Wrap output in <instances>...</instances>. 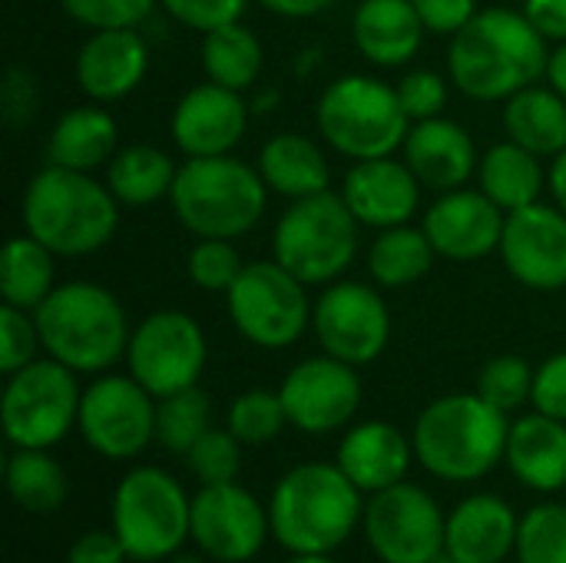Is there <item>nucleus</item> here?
Here are the masks:
<instances>
[{"mask_svg": "<svg viewBox=\"0 0 566 563\" xmlns=\"http://www.w3.org/2000/svg\"><path fill=\"white\" fill-rule=\"evenodd\" d=\"M551 40L524 10L484 7L448 43V76L454 90L478 103H507L544 80Z\"/></svg>", "mask_w": 566, "mask_h": 563, "instance_id": "f257e3e1", "label": "nucleus"}, {"mask_svg": "<svg viewBox=\"0 0 566 563\" xmlns=\"http://www.w3.org/2000/svg\"><path fill=\"white\" fill-rule=\"evenodd\" d=\"M23 232L60 259H83L109 246L119 229V202L93 173L46 163L20 196Z\"/></svg>", "mask_w": 566, "mask_h": 563, "instance_id": "f03ea898", "label": "nucleus"}, {"mask_svg": "<svg viewBox=\"0 0 566 563\" xmlns=\"http://www.w3.org/2000/svg\"><path fill=\"white\" fill-rule=\"evenodd\" d=\"M43 352L76 375H99L126 358L129 319L116 292L99 282H63L33 312Z\"/></svg>", "mask_w": 566, "mask_h": 563, "instance_id": "7ed1b4c3", "label": "nucleus"}, {"mask_svg": "<svg viewBox=\"0 0 566 563\" xmlns=\"http://www.w3.org/2000/svg\"><path fill=\"white\" fill-rule=\"evenodd\" d=\"M269 521L285 551L332 554L352 538L358 521H365L361 491L338 465L308 461L275 484Z\"/></svg>", "mask_w": 566, "mask_h": 563, "instance_id": "20e7f679", "label": "nucleus"}, {"mask_svg": "<svg viewBox=\"0 0 566 563\" xmlns=\"http://www.w3.org/2000/svg\"><path fill=\"white\" fill-rule=\"evenodd\" d=\"M511 421L478 392L444 395L431 402L415 421V458L428 475L454 484L491 475L507 455Z\"/></svg>", "mask_w": 566, "mask_h": 563, "instance_id": "39448f33", "label": "nucleus"}, {"mask_svg": "<svg viewBox=\"0 0 566 563\" xmlns=\"http://www.w3.org/2000/svg\"><path fill=\"white\" fill-rule=\"evenodd\" d=\"M169 206L176 222L196 239H242L249 236L265 209L269 186L259 166L239 156H199L179 163Z\"/></svg>", "mask_w": 566, "mask_h": 563, "instance_id": "423d86ee", "label": "nucleus"}, {"mask_svg": "<svg viewBox=\"0 0 566 563\" xmlns=\"http://www.w3.org/2000/svg\"><path fill=\"white\" fill-rule=\"evenodd\" d=\"M315 126L335 153L361 163L401 153L411 119L391 83L371 73H345L322 90Z\"/></svg>", "mask_w": 566, "mask_h": 563, "instance_id": "0eeeda50", "label": "nucleus"}, {"mask_svg": "<svg viewBox=\"0 0 566 563\" xmlns=\"http://www.w3.org/2000/svg\"><path fill=\"white\" fill-rule=\"evenodd\" d=\"M358 229L361 222L335 189L295 199L272 229V259L305 285H332L358 256Z\"/></svg>", "mask_w": 566, "mask_h": 563, "instance_id": "6e6552de", "label": "nucleus"}, {"mask_svg": "<svg viewBox=\"0 0 566 563\" xmlns=\"http://www.w3.org/2000/svg\"><path fill=\"white\" fill-rule=\"evenodd\" d=\"M113 531L133 561H166L192 538V501L172 475L133 468L113 494Z\"/></svg>", "mask_w": 566, "mask_h": 563, "instance_id": "1a4fd4ad", "label": "nucleus"}, {"mask_svg": "<svg viewBox=\"0 0 566 563\" xmlns=\"http://www.w3.org/2000/svg\"><path fill=\"white\" fill-rule=\"evenodd\" d=\"M308 285L295 279L275 259L245 262L239 279L226 292V312L232 329L255 348L282 352L312 329Z\"/></svg>", "mask_w": 566, "mask_h": 563, "instance_id": "9d476101", "label": "nucleus"}, {"mask_svg": "<svg viewBox=\"0 0 566 563\" xmlns=\"http://www.w3.org/2000/svg\"><path fill=\"white\" fill-rule=\"evenodd\" d=\"M80 382L76 372L56 358H36L7 375L3 385V435L13 448H53L80 421Z\"/></svg>", "mask_w": 566, "mask_h": 563, "instance_id": "9b49d317", "label": "nucleus"}, {"mask_svg": "<svg viewBox=\"0 0 566 563\" xmlns=\"http://www.w3.org/2000/svg\"><path fill=\"white\" fill-rule=\"evenodd\" d=\"M206 358H209V345L202 325L179 309L149 312L143 322H136L126 348L129 375L153 398H166L199 385L206 372Z\"/></svg>", "mask_w": 566, "mask_h": 563, "instance_id": "f8f14e48", "label": "nucleus"}, {"mask_svg": "<svg viewBox=\"0 0 566 563\" xmlns=\"http://www.w3.org/2000/svg\"><path fill=\"white\" fill-rule=\"evenodd\" d=\"M312 332L325 355L355 368L371 365L391 342V312L381 292L358 279L322 285L312 309Z\"/></svg>", "mask_w": 566, "mask_h": 563, "instance_id": "ddd939ff", "label": "nucleus"}, {"mask_svg": "<svg viewBox=\"0 0 566 563\" xmlns=\"http://www.w3.org/2000/svg\"><path fill=\"white\" fill-rule=\"evenodd\" d=\"M76 428L96 455L136 458L156 441V398L133 375H99L83 388Z\"/></svg>", "mask_w": 566, "mask_h": 563, "instance_id": "4468645a", "label": "nucleus"}, {"mask_svg": "<svg viewBox=\"0 0 566 563\" xmlns=\"http://www.w3.org/2000/svg\"><path fill=\"white\" fill-rule=\"evenodd\" d=\"M365 534L385 563H431L444 554L448 518L418 484H391L371 494L365 508Z\"/></svg>", "mask_w": 566, "mask_h": 563, "instance_id": "2eb2a0df", "label": "nucleus"}, {"mask_svg": "<svg viewBox=\"0 0 566 563\" xmlns=\"http://www.w3.org/2000/svg\"><path fill=\"white\" fill-rule=\"evenodd\" d=\"M279 398L292 428L305 435H332L358 415L361 378L355 365L332 355H315L298 362L282 378Z\"/></svg>", "mask_w": 566, "mask_h": 563, "instance_id": "dca6fc26", "label": "nucleus"}, {"mask_svg": "<svg viewBox=\"0 0 566 563\" xmlns=\"http://www.w3.org/2000/svg\"><path fill=\"white\" fill-rule=\"evenodd\" d=\"M272 521L252 491L232 484H202L192 498V541L206 557L219 563L252 561Z\"/></svg>", "mask_w": 566, "mask_h": 563, "instance_id": "f3484780", "label": "nucleus"}, {"mask_svg": "<svg viewBox=\"0 0 566 563\" xmlns=\"http://www.w3.org/2000/svg\"><path fill=\"white\" fill-rule=\"evenodd\" d=\"M497 252L524 289L560 292L566 289V212L544 199L507 212Z\"/></svg>", "mask_w": 566, "mask_h": 563, "instance_id": "a211bd4d", "label": "nucleus"}, {"mask_svg": "<svg viewBox=\"0 0 566 563\" xmlns=\"http://www.w3.org/2000/svg\"><path fill=\"white\" fill-rule=\"evenodd\" d=\"M252 119V106L239 90L212 80L189 86L169 116V136L186 159L229 156L242 143Z\"/></svg>", "mask_w": 566, "mask_h": 563, "instance_id": "6ab92c4d", "label": "nucleus"}, {"mask_svg": "<svg viewBox=\"0 0 566 563\" xmlns=\"http://www.w3.org/2000/svg\"><path fill=\"white\" fill-rule=\"evenodd\" d=\"M507 212L481 189H451L424 209V232L441 259L478 262L501 249Z\"/></svg>", "mask_w": 566, "mask_h": 563, "instance_id": "aec40b11", "label": "nucleus"}, {"mask_svg": "<svg viewBox=\"0 0 566 563\" xmlns=\"http://www.w3.org/2000/svg\"><path fill=\"white\" fill-rule=\"evenodd\" d=\"M421 179L405 159H398V153L352 163L342 179V199L348 202L352 216L361 222V229L375 232L411 222L421 209Z\"/></svg>", "mask_w": 566, "mask_h": 563, "instance_id": "412c9836", "label": "nucleus"}, {"mask_svg": "<svg viewBox=\"0 0 566 563\" xmlns=\"http://www.w3.org/2000/svg\"><path fill=\"white\" fill-rule=\"evenodd\" d=\"M149 73V46L136 27L90 30L73 60L76 86L93 103L126 100Z\"/></svg>", "mask_w": 566, "mask_h": 563, "instance_id": "4be33fe9", "label": "nucleus"}, {"mask_svg": "<svg viewBox=\"0 0 566 563\" xmlns=\"http://www.w3.org/2000/svg\"><path fill=\"white\" fill-rule=\"evenodd\" d=\"M401 159L411 166L421 186L434 192H451L468 186L481 163L474 136L458 119L448 116L411 123L401 146Z\"/></svg>", "mask_w": 566, "mask_h": 563, "instance_id": "5701e85b", "label": "nucleus"}, {"mask_svg": "<svg viewBox=\"0 0 566 563\" xmlns=\"http://www.w3.org/2000/svg\"><path fill=\"white\" fill-rule=\"evenodd\" d=\"M424 20L411 0H361L352 13L355 50L381 70L408 66L424 43Z\"/></svg>", "mask_w": 566, "mask_h": 563, "instance_id": "b1692460", "label": "nucleus"}, {"mask_svg": "<svg viewBox=\"0 0 566 563\" xmlns=\"http://www.w3.org/2000/svg\"><path fill=\"white\" fill-rule=\"evenodd\" d=\"M415 458L411 438H405L388 421L355 425L338 445V468L352 478L361 494H378L398 481H405Z\"/></svg>", "mask_w": 566, "mask_h": 563, "instance_id": "393cba45", "label": "nucleus"}, {"mask_svg": "<svg viewBox=\"0 0 566 563\" xmlns=\"http://www.w3.org/2000/svg\"><path fill=\"white\" fill-rule=\"evenodd\" d=\"M521 521L507 501L494 494H474L448 518L444 551L461 563H501L517 551Z\"/></svg>", "mask_w": 566, "mask_h": 563, "instance_id": "a878e982", "label": "nucleus"}, {"mask_svg": "<svg viewBox=\"0 0 566 563\" xmlns=\"http://www.w3.org/2000/svg\"><path fill=\"white\" fill-rule=\"evenodd\" d=\"M507 468L514 478L534 491L566 488V421L551 415H524L511 425L507 435Z\"/></svg>", "mask_w": 566, "mask_h": 563, "instance_id": "bb28decb", "label": "nucleus"}, {"mask_svg": "<svg viewBox=\"0 0 566 563\" xmlns=\"http://www.w3.org/2000/svg\"><path fill=\"white\" fill-rule=\"evenodd\" d=\"M119 149V126L103 103H83L66 110L46 136V163L96 173Z\"/></svg>", "mask_w": 566, "mask_h": 563, "instance_id": "cd10ccee", "label": "nucleus"}, {"mask_svg": "<svg viewBox=\"0 0 566 563\" xmlns=\"http://www.w3.org/2000/svg\"><path fill=\"white\" fill-rule=\"evenodd\" d=\"M259 173L269 192L295 202L332 189V166L325 149L305 133H275L259 149Z\"/></svg>", "mask_w": 566, "mask_h": 563, "instance_id": "c85d7f7f", "label": "nucleus"}, {"mask_svg": "<svg viewBox=\"0 0 566 563\" xmlns=\"http://www.w3.org/2000/svg\"><path fill=\"white\" fill-rule=\"evenodd\" d=\"M478 189L494 199L504 212L541 202L547 189V173L537 153L524 149L514 139L494 143L478 163Z\"/></svg>", "mask_w": 566, "mask_h": 563, "instance_id": "c756f323", "label": "nucleus"}, {"mask_svg": "<svg viewBox=\"0 0 566 563\" xmlns=\"http://www.w3.org/2000/svg\"><path fill=\"white\" fill-rule=\"evenodd\" d=\"M504 133L541 159H554L566 149V100L547 83H534L504 103Z\"/></svg>", "mask_w": 566, "mask_h": 563, "instance_id": "7c9ffc66", "label": "nucleus"}, {"mask_svg": "<svg viewBox=\"0 0 566 563\" xmlns=\"http://www.w3.org/2000/svg\"><path fill=\"white\" fill-rule=\"evenodd\" d=\"M176 173L179 163L166 149L149 143H133L116 149L113 159L106 163V186L119 206L146 209L159 199H169Z\"/></svg>", "mask_w": 566, "mask_h": 563, "instance_id": "2f4dec72", "label": "nucleus"}, {"mask_svg": "<svg viewBox=\"0 0 566 563\" xmlns=\"http://www.w3.org/2000/svg\"><path fill=\"white\" fill-rule=\"evenodd\" d=\"M199 63H202L206 80L245 93L259 83V76L265 70V46L255 30H249L242 20H235V23L202 33Z\"/></svg>", "mask_w": 566, "mask_h": 563, "instance_id": "473e14b6", "label": "nucleus"}, {"mask_svg": "<svg viewBox=\"0 0 566 563\" xmlns=\"http://www.w3.org/2000/svg\"><path fill=\"white\" fill-rule=\"evenodd\" d=\"M56 252L33 236H10L0 259V295L3 305L36 312L56 289Z\"/></svg>", "mask_w": 566, "mask_h": 563, "instance_id": "72a5a7b5", "label": "nucleus"}, {"mask_svg": "<svg viewBox=\"0 0 566 563\" xmlns=\"http://www.w3.org/2000/svg\"><path fill=\"white\" fill-rule=\"evenodd\" d=\"M434 246L424 229L405 222L395 229H381L368 249L371 282L381 289H408L421 282L434 265Z\"/></svg>", "mask_w": 566, "mask_h": 563, "instance_id": "f704fd0d", "label": "nucleus"}, {"mask_svg": "<svg viewBox=\"0 0 566 563\" xmlns=\"http://www.w3.org/2000/svg\"><path fill=\"white\" fill-rule=\"evenodd\" d=\"M7 491L17 508L30 514H50L66 501L70 484L46 448H13L7 458Z\"/></svg>", "mask_w": 566, "mask_h": 563, "instance_id": "c9c22d12", "label": "nucleus"}, {"mask_svg": "<svg viewBox=\"0 0 566 563\" xmlns=\"http://www.w3.org/2000/svg\"><path fill=\"white\" fill-rule=\"evenodd\" d=\"M209 428H212V402L199 385L156 398V441L166 451L186 458Z\"/></svg>", "mask_w": 566, "mask_h": 563, "instance_id": "e433bc0d", "label": "nucleus"}, {"mask_svg": "<svg viewBox=\"0 0 566 563\" xmlns=\"http://www.w3.org/2000/svg\"><path fill=\"white\" fill-rule=\"evenodd\" d=\"M285 425H289V415H285L279 392H265V388L242 392L239 398H232L229 415H226V428L242 445H269L272 438L282 435Z\"/></svg>", "mask_w": 566, "mask_h": 563, "instance_id": "4c0bfd02", "label": "nucleus"}, {"mask_svg": "<svg viewBox=\"0 0 566 563\" xmlns=\"http://www.w3.org/2000/svg\"><path fill=\"white\" fill-rule=\"evenodd\" d=\"M521 563H566V504H537L521 518Z\"/></svg>", "mask_w": 566, "mask_h": 563, "instance_id": "58836bf2", "label": "nucleus"}, {"mask_svg": "<svg viewBox=\"0 0 566 563\" xmlns=\"http://www.w3.org/2000/svg\"><path fill=\"white\" fill-rule=\"evenodd\" d=\"M534 372L521 355H497L491 358L481 375H478V395L494 405L497 411L511 415L517 408H524L531 402L534 392Z\"/></svg>", "mask_w": 566, "mask_h": 563, "instance_id": "ea45409f", "label": "nucleus"}, {"mask_svg": "<svg viewBox=\"0 0 566 563\" xmlns=\"http://www.w3.org/2000/svg\"><path fill=\"white\" fill-rule=\"evenodd\" d=\"M242 256L232 246V239H196V246L186 256V272L196 289L202 292H229V285L242 272Z\"/></svg>", "mask_w": 566, "mask_h": 563, "instance_id": "a19ab883", "label": "nucleus"}, {"mask_svg": "<svg viewBox=\"0 0 566 563\" xmlns=\"http://www.w3.org/2000/svg\"><path fill=\"white\" fill-rule=\"evenodd\" d=\"M192 475L202 484H232L242 468V441L226 428H209L186 455Z\"/></svg>", "mask_w": 566, "mask_h": 563, "instance_id": "79ce46f5", "label": "nucleus"}, {"mask_svg": "<svg viewBox=\"0 0 566 563\" xmlns=\"http://www.w3.org/2000/svg\"><path fill=\"white\" fill-rule=\"evenodd\" d=\"M451 86H454L451 76H444V73H438V70H428V66L408 70V73L395 83L398 100H401V106H405V113H408L411 123L444 116Z\"/></svg>", "mask_w": 566, "mask_h": 563, "instance_id": "37998d69", "label": "nucleus"}, {"mask_svg": "<svg viewBox=\"0 0 566 563\" xmlns=\"http://www.w3.org/2000/svg\"><path fill=\"white\" fill-rule=\"evenodd\" d=\"M43 352L40 342V329L33 312L17 309V305H3L0 309V372L13 375L23 365L36 362V355Z\"/></svg>", "mask_w": 566, "mask_h": 563, "instance_id": "c03bdc74", "label": "nucleus"}, {"mask_svg": "<svg viewBox=\"0 0 566 563\" xmlns=\"http://www.w3.org/2000/svg\"><path fill=\"white\" fill-rule=\"evenodd\" d=\"M159 0H60L63 13L86 30L139 27Z\"/></svg>", "mask_w": 566, "mask_h": 563, "instance_id": "a18cd8bd", "label": "nucleus"}, {"mask_svg": "<svg viewBox=\"0 0 566 563\" xmlns=\"http://www.w3.org/2000/svg\"><path fill=\"white\" fill-rule=\"evenodd\" d=\"M159 7L186 30L209 33L216 27L242 20V13L249 10V0H159Z\"/></svg>", "mask_w": 566, "mask_h": 563, "instance_id": "49530a36", "label": "nucleus"}, {"mask_svg": "<svg viewBox=\"0 0 566 563\" xmlns=\"http://www.w3.org/2000/svg\"><path fill=\"white\" fill-rule=\"evenodd\" d=\"M40 110V86L36 76L23 66H10L0 83V116L10 129L27 126Z\"/></svg>", "mask_w": 566, "mask_h": 563, "instance_id": "de8ad7c7", "label": "nucleus"}, {"mask_svg": "<svg viewBox=\"0 0 566 563\" xmlns=\"http://www.w3.org/2000/svg\"><path fill=\"white\" fill-rule=\"evenodd\" d=\"M531 405L541 415H551L557 421H566V352L551 355L537 372H534V392Z\"/></svg>", "mask_w": 566, "mask_h": 563, "instance_id": "09e8293b", "label": "nucleus"}, {"mask_svg": "<svg viewBox=\"0 0 566 563\" xmlns=\"http://www.w3.org/2000/svg\"><path fill=\"white\" fill-rule=\"evenodd\" d=\"M418 17L424 20L428 33L434 37H454L478 17V0H411Z\"/></svg>", "mask_w": 566, "mask_h": 563, "instance_id": "8fccbe9b", "label": "nucleus"}, {"mask_svg": "<svg viewBox=\"0 0 566 563\" xmlns=\"http://www.w3.org/2000/svg\"><path fill=\"white\" fill-rule=\"evenodd\" d=\"M129 554L123 548V541L116 538V531H90L83 534L70 554H66V563H126Z\"/></svg>", "mask_w": 566, "mask_h": 563, "instance_id": "3c124183", "label": "nucleus"}, {"mask_svg": "<svg viewBox=\"0 0 566 563\" xmlns=\"http://www.w3.org/2000/svg\"><path fill=\"white\" fill-rule=\"evenodd\" d=\"M527 20L551 40L564 43L566 40V0H524L521 7Z\"/></svg>", "mask_w": 566, "mask_h": 563, "instance_id": "603ef678", "label": "nucleus"}, {"mask_svg": "<svg viewBox=\"0 0 566 563\" xmlns=\"http://www.w3.org/2000/svg\"><path fill=\"white\" fill-rule=\"evenodd\" d=\"M269 13L285 20H312L325 10H332L338 0H259Z\"/></svg>", "mask_w": 566, "mask_h": 563, "instance_id": "864d4df0", "label": "nucleus"}, {"mask_svg": "<svg viewBox=\"0 0 566 563\" xmlns=\"http://www.w3.org/2000/svg\"><path fill=\"white\" fill-rule=\"evenodd\" d=\"M544 80L560 93L566 100V40L564 43H554L551 46V60H547V73H544Z\"/></svg>", "mask_w": 566, "mask_h": 563, "instance_id": "5fc2aeb1", "label": "nucleus"}, {"mask_svg": "<svg viewBox=\"0 0 566 563\" xmlns=\"http://www.w3.org/2000/svg\"><path fill=\"white\" fill-rule=\"evenodd\" d=\"M547 186H551L554 202H557V206L566 212V149L560 153V156H554L551 173H547Z\"/></svg>", "mask_w": 566, "mask_h": 563, "instance_id": "6e6d98bb", "label": "nucleus"}, {"mask_svg": "<svg viewBox=\"0 0 566 563\" xmlns=\"http://www.w3.org/2000/svg\"><path fill=\"white\" fill-rule=\"evenodd\" d=\"M279 100H282V93L275 86H269L265 93H255V100L249 106H252V113H272L279 106Z\"/></svg>", "mask_w": 566, "mask_h": 563, "instance_id": "4d7b16f0", "label": "nucleus"}, {"mask_svg": "<svg viewBox=\"0 0 566 563\" xmlns=\"http://www.w3.org/2000/svg\"><path fill=\"white\" fill-rule=\"evenodd\" d=\"M315 63H322V50H318V46H308V50L302 53V60H298V66H295V70H298V73L305 76V73H308V70H312Z\"/></svg>", "mask_w": 566, "mask_h": 563, "instance_id": "13d9d810", "label": "nucleus"}, {"mask_svg": "<svg viewBox=\"0 0 566 563\" xmlns=\"http://www.w3.org/2000/svg\"><path fill=\"white\" fill-rule=\"evenodd\" d=\"M289 563H335L328 554H295Z\"/></svg>", "mask_w": 566, "mask_h": 563, "instance_id": "bf43d9fd", "label": "nucleus"}, {"mask_svg": "<svg viewBox=\"0 0 566 563\" xmlns=\"http://www.w3.org/2000/svg\"><path fill=\"white\" fill-rule=\"evenodd\" d=\"M431 563H461L458 561V557H451V554H448V551H444V554H441V557H434V561Z\"/></svg>", "mask_w": 566, "mask_h": 563, "instance_id": "052dcab7", "label": "nucleus"}]
</instances>
